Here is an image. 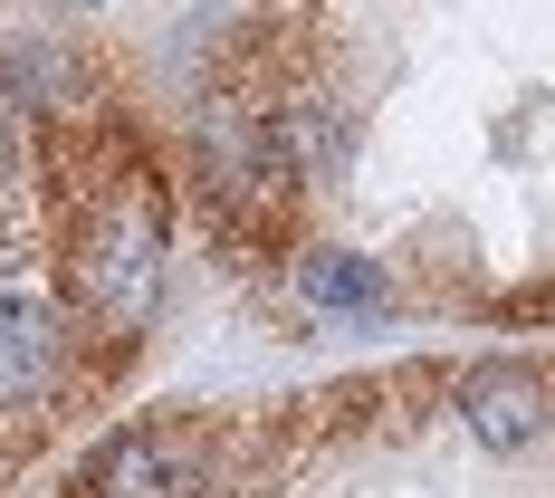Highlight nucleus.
<instances>
[{
  "mask_svg": "<svg viewBox=\"0 0 555 498\" xmlns=\"http://www.w3.org/2000/svg\"><path fill=\"white\" fill-rule=\"evenodd\" d=\"M164 240H172L164 182L144 173V154L125 135H106L87 182H67V307L115 355L144 335L154 297H164Z\"/></svg>",
  "mask_w": 555,
  "mask_h": 498,
  "instance_id": "nucleus-1",
  "label": "nucleus"
},
{
  "mask_svg": "<svg viewBox=\"0 0 555 498\" xmlns=\"http://www.w3.org/2000/svg\"><path fill=\"white\" fill-rule=\"evenodd\" d=\"M77 307L67 288H0V422H39L67 393V355H77Z\"/></svg>",
  "mask_w": 555,
  "mask_h": 498,
  "instance_id": "nucleus-2",
  "label": "nucleus"
},
{
  "mask_svg": "<svg viewBox=\"0 0 555 498\" xmlns=\"http://www.w3.org/2000/svg\"><path fill=\"white\" fill-rule=\"evenodd\" d=\"M450 403H460V432H469L479 450H499V460H517V450H537L555 432V374L546 365H517V355L460 365Z\"/></svg>",
  "mask_w": 555,
  "mask_h": 498,
  "instance_id": "nucleus-3",
  "label": "nucleus"
},
{
  "mask_svg": "<svg viewBox=\"0 0 555 498\" xmlns=\"http://www.w3.org/2000/svg\"><path fill=\"white\" fill-rule=\"evenodd\" d=\"M0 97L20 115H39V125H67L87 106V58L67 49L57 29H10L0 39Z\"/></svg>",
  "mask_w": 555,
  "mask_h": 498,
  "instance_id": "nucleus-4",
  "label": "nucleus"
},
{
  "mask_svg": "<svg viewBox=\"0 0 555 498\" xmlns=\"http://www.w3.org/2000/svg\"><path fill=\"white\" fill-rule=\"evenodd\" d=\"M297 297L317 317H364V307H384V259H364V250H307L297 259Z\"/></svg>",
  "mask_w": 555,
  "mask_h": 498,
  "instance_id": "nucleus-5",
  "label": "nucleus"
},
{
  "mask_svg": "<svg viewBox=\"0 0 555 498\" xmlns=\"http://www.w3.org/2000/svg\"><path fill=\"white\" fill-rule=\"evenodd\" d=\"M20 164H29V144H20V106L0 97V202L20 192Z\"/></svg>",
  "mask_w": 555,
  "mask_h": 498,
  "instance_id": "nucleus-6",
  "label": "nucleus"
},
{
  "mask_svg": "<svg viewBox=\"0 0 555 498\" xmlns=\"http://www.w3.org/2000/svg\"><path fill=\"white\" fill-rule=\"evenodd\" d=\"M67 10H87V0H67Z\"/></svg>",
  "mask_w": 555,
  "mask_h": 498,
  "instance_id": "nucleus-7",
  "label": "nucleus"
}]
</instances>
